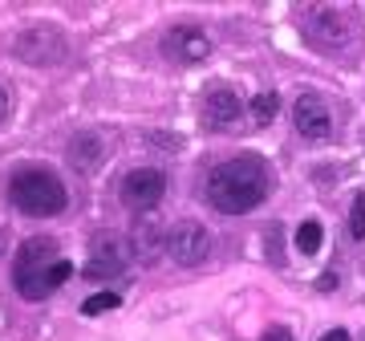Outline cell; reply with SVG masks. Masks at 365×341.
Wrapping results in <instances>:
<instances>
[{
    "instance_id": "obj_1",
    "label": "cell",
    "mask_w": 365,
    "mask_h": 341,
    "mask_svg": "<svg viewBox=\"0 0 365 341\" xmlns=\"http://www.w3.org/2000/svg\"><path fill=\"white\" fill-rule=\"evenodd\" d=\"M268 167H264V158L256 155H235L220 167H211L207 183H203V195L215 211L223 215H248L256 211L268 199Z\"/></svg>"
},
{
    "instance_id": "obj_2",
    "label": "cell",
    "mask_w": 365,
    "mask_h": 341,
    "mask_svg": "<svg viewBox=\"0 0 365 341\" xmlns=\"http://www.w3.org/2000/svg\"><path fill=\"white\" fill-rule=\"evenodd\" d=\"M73 276V264L57 252L49 236H33L16 248L13 260V285L25 301H45L49 292H57Z\"/></svg>"
},
{
    "instance_id": "obj_3",
    "label": "cell",
    "mask_w": 365,
    "mask_h": 341,
    "mask_svg": "<svg viewBox=\"0 0 365 341\" xmlns=\"http://www.w3.org/2000/svg\"><path fill=\"white\" fill-rule=\"evenodd\" d=\"M9 199L21 215H33V220H53L61 215L69 203V191L61 183V175L49 167H21L9 179Z\"/></svg>"
},
{
    "instance_id": "obj_4",
    "label": "cell",
    "mask_w": 365,
    "mask_h": 341,
    "mask_svg": "<svg viewBox=\"0 0 365 341\" xmlns=\"http://www.w3.org/2000/svg\"><path fill=\"white\" fill-rule=\"evenodd\" d=\"M118 195H122V203L130 211L146 215V211H155L163 203V195H167V175L158 167H138L118 183Z\"/></svg>"
},
{
    "instance_id": "obj_5",
    "label": "cell",
    "mask_w": 365,
    "mask_h": 341,
    "mask_svg": "<svg viewBox=\"0 0 365 341\" xmlns=\"http://www.w3.org/2000/svg\"><path fill=\"white\" fill-rule=\"evenodd\" d=\"M13 53L29 66H57L66 57V33L53 25H33L13 41Z\"/></svg>"
},
{
    "instance_id": "obj_6",
    "label": "cell",
    "mask_w": 365,
    "mask_h": 341,
    "mask_svg": "<svg viewBox=\"0 0 365 341\" xmlns=\"http://www.w3.org/2000/svg\"><path fill=\"white\" fill-rule=\"evenodd\" d=\"M126 260H130V244L118 236V232H98L93 244H90L86 276H90V280H114V276L126 273Z\"/></svg>"
},
{
    "instance_id": "obj_7",
    "label": "cell",
    "mask_w": 365,
    "mask_h": 341,
    "mask_svg": "<svg viewBox=\"0 0 365 341\" xmlns=\"http://www.w3.org/2000/svg\"><path fill=\"white\" fill-rule=\"evenodd\" d=\"M353 21L341 9H321V13H313L309 21H304V33H309V41H313L317 49H329V53H337L345 49L353 41Z\"/></svg>"
},
{
    "instance_id": "obj_8",
    "label": "cell",
    "mask_w": 365,
    "mask_h": 341,
    "mask_svg": "<svg viewBox=\"0 0 365 341\" xmlns=\"http://www.w3.org/2000/svg\"><path fill=\"white\" fill-rule=\"evenodd\" d=\"M167 252L175 256L179 264H199L207 260L211 252V232L203 228L199 220H179L175 228L167 232Z\"/></svg>"
},
{
    "instance_id": "obj_9",
    "label": "cell",
    "mask_w": 365,
    "mask_h": 341,
    "mask_svg": "<svg viewBox=\"0 0 365 341\" xmlns=\"http://www.w3.org/2000/svg\"><path fill=\"white\" fill-rule=\"evenodd\" d=\"M292 122H297V131L309 138V143H321L333 134V114H329V102L325 98H317V93H304L297 98L292 106Z\"/></svg>"
},
{
    "instance_id": "obj_10",
    "label": "cell",
    "mask_w": 365,
    "mask_h": 341,
    "mask_svg": "<svg viewBox=\"0 0 365 341\" xmlns=\"http://www.w3.org/2000/svg\"><path fill=\"white\" fill-rule=\"evenodd\" d=\"M163 45H167V53L175 57V61H182V66L203 61V57L211 53V41L199 25H175L167 37H163Z\"/></svg>"
},
{
    "instance_id": "obj_11",
    "label": "cell",
    "mask_w": 365,
    "mask_h": 341,
    "mask_svg": "<svg viewBox=\"0 0 365 341\" xmlns=\"http://www.w3.org/2000/svg\"><path fill=\"white\" fill-rule=\"evenodd\" d=\"M240 93L232 86H215L207 93V102H203V122H207L211 131H223V126H235L240 122Z\"/></svg>"
},
{
    "instance_id": "obj_12",
    "label": "cell",
    "mask_w": 365,
    "mask_h": 341,
    "mask_svg": "<svg viewBox=\"0 0 365 341\" xmlns=\"http://www.w3.org/2000/svg\"><path fill=\"white\" fill-rule=\"evenodd\" d=\"M167 248V236H163V228H158V220L146 211V215H138V223L130 228V252L138 256V260H158V252Z\"/></svg>"
},
{
    "instance_id": "obj_13",
    "label": "cell",
    "mask_w": 365,
    "mask_h": 341,
    "mask_svg": "<svg viewBox=\"0 0 365 341\" xmlns=\"http://www.w3.org/2000/svg\"><path fill=\"white\" fill-rule=\"evenodd\" d=\"M102 155L106 151H102V138H98V134H73V138H69L66 158L78 175H93V167L102 163Z\"/></svg>"
},
{
    "instance_id": "obj_14",
    "label": "cell",
    "mask_w": 365,
    "mask_h": 341,
    "mask_svg": "<svg viewBox=\"0 0 365 341\" xmlns=\"http://www.w3.org/2000/svg\"><path fill=\"white\" fill-rule=\"evenodd\" d=\"M321 244H325V228L317 220H304L297 228V248L304 252V256H313V252H321Z\"/></svg>"
},
{
    "instance_id": "obj_15",
    "label": "cell",
    "mask_w": 365,
    "mask_h": 341,
    "mask_svg": "<svg viewBox=\"0 0 365 341\" xmlns=\"http://www.w3.org/2000/svg\"><path fill=\"white\" fill-rule=\"evenodd\" d=\"M276 110H280V98L276 93H256L252 98V118H256V126H268L276 118Z\"/></svg>"
},
{
    "instance_id": "obj_16",
    "label": "cell",
    "mask_w": 365,
    "mask_h": 341,
    "mask_svg": "<svg viewBox=\"0 0 365 341\" xmlns=\"http://www.w3.org/2000/svg\"><path fill=\"white\" fill-rule=\"evenodd\" d=\"M122 305V297L118 292H98V297H90V301H81V313L86 317H98V313H110V309H118Z\"/></svg>"
},
{
    "instance_id": "obj_17",
    "label": "cell",
    "mask_w": 365,
    "mask_h": 341,
    "mask_svg": "<svg viewBox=\"0 0 365 341\" xmlns=\"http://www.w3.org/2000/svg\"><path fill=\"white\" fill-rule=\"evenodd\" d=\"M349 236L353 240H365V191L353 195V208H349Z\"/></svg>"
},
{
    "instance_id": "obj_18",
    "label": "cell",
    "mask_w": 365,
    "mask_h": 341,
    "mask_svg": "<svg viewBox=\"0 0 365 341\" xmlns=\"http://www.w3.org/2000/svg\"><path fill=\"white\" fill-rule=\"evenodd\" d=\"M260 341H292V329H284V325H268L260 333Z\"/></svg>"
},
{
    "instance_id": "obj_19",
    "label": "cell",
    "mask_w": 365,
    "mask_h": 341,
    "mask_svg": "<svg viewBox=\"0 0 365 341\" xmlns=\"http://www.w3.org/2000/svg\"><path fill=\"white\" fill-rule=\"evenodd\" d=\"M9 118V90H4V86H0V122Z\"/></svg>"
},
{
    "instance_id": "obj_20",
    "label": "cell",
    "mask_w": 365,
    "mask_h": 341,
    "mask_svg": "<svg viewBox=\"0 0 365 341\" xmlns=\"http://www.w3.org/2000/svg\"><path fill=\"white\" fill-rule=\"evenodd\" d=\"M321 341H349V333H345V329H329Z\"/></svg>"
}]
</instances>
